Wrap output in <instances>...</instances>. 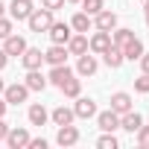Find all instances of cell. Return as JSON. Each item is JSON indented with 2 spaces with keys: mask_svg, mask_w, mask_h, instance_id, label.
I'll use <instances>...</instances> for the list:
<instances>
[{
  "mask_svg": "<svg viewBox=\"0 0 149 149\" xmlns=\"http://www.w3.org/2000/svg\"><path fill=\"white\" fill-rule=\"evenodd\" d=\"M41 6L50 9V12H58V9L64 6V0H41Z\"/></svg>",
  "mask_w": 149,
  "mask_h": 149,
  "instance_id": "32",
  "label": "cell"
},
{
  "mask_svg": "<svg viewBox=\"0 0 149 149\" xmlns=\"http://www.w3.org/2000/svg\"><path fill=\"white\" fill-rule=\"evenodd\" d=\"M24 50H26V38L24 35H15L12 32L9 38H3V53L6 56H21Z\"/></svg>",
  "mask_w": 149,
  "mask_h": 149,
  "instance_id": "15",
  "label": "cell"
},
{
  "mask_svg": "<svg viewBox=\"0 0 149 149\" xmlns=\"http://www.w3.org/2000/svg\"><path fill=\"white\" fill-rule=\"evenodd\" d=\"M79 3H82V12H88L91 18H94L100 9H105V0H79Z\"/></svg>",
  "mask_w": 149,
  "mask_h": 149,
  "instance_id": "28",
  "label": "cell"
},
{
  "mask_svg": "<svg viewBox=\"0 0 149 149\" xmlns=\"http://www.w3.org/2000/svg\"><path fill=\"white\" fill-rule=\"evenodd\" d=\"M29 94H32V91H29L24 82H15V85H6V88H3V100H6L9 105H21V102H26Z\"/></svg>",
  "mask_w": 149,
  "mask_h": 149,
  "instance_id": "2",
  "label": "cell"
},
{
  "mask_svg": "<svg viewBox=\"0 0 149 149\" xmlns=\"http://www.w3.org/2000/svg\"><path fill=\"white\" fill-rule=\"evenodd\" d=\"M15 32V21L12 18H3V15H0V41H3V38H9Z\"/></svg>",
  "mask_w": 149,
  "mask_h": 149,
  "instance_id": "29",
  "label": "cell"
},
{
  "mask_svg": "<svg viewBox=\"0 0 149 149\" xmlns=\"http://www.w3.org/2000/svg\"><path fill=\"white\" fill-rule=\"evenodd\" d=\"M64 3H79V0H64Z\"/></svg>",
  "mask_w": 149,
  "mask_h": 149,
  "instance_id": "41",
  "label": "cell"
},
{
  "mask_svg": "<svg viewBox=\"0 0 149 149\" xmlns=\"http://www.w3.org/2000/svg\"><path fill=\"white\" fill-rule=\"evenodd\" d=\"M50 120H53V126H67V123L76 120V114H73V108H67V105H58V108L50 111Z\"/></svg>",
  "mask_w": 149,
  "mask_h": 149,
  "instance_id": "17",
  "label": "cell"
},
{
  "mask_svg": "<svg viewBox=\"0 0 149 149\" xmlns=\"http://www.w3.org/2000/svg\"><path fill=\"white\" fill-rule=\"evenodd\" d=\"M47 35H50V41H53V44H67V41H70V35H73V29H70V24L53 21V24H50V29H47Z\"/></svg>",
  "mask_w": 149,
  "mask_h": 149,
  "instance_id": "6",
  "label": "cell"
},
{
  "mask_svg": "<svg viewBox=\"0 0 149 149\" xmlns=\"http://www.w3.org/2000/svg\"><path fill=\"white\" fill-rule=\"evenodd\" d=\"M53 15L56 12H50V9H32V15L26 18V24H29L32 32H47L50 24H53Z\"/></svg>",
  "mask_w": 149,
  "mask_h": 149,
  "instance_id": "1",
  "label": "cell"
},
{
  "mask_svg": "<svg viewBox=\"0 0 149 149\" xmlns=\"http://www.w3.org/2000/svg\"><path fill=\"white\" fill-rule=\"evenodd\" d=\"M140 67H143V73H149V53L140 56Z\"/></svg>",
  "mask_w": 149,
  "mask_h": 149,
  "instance_id": "35",
  "label": "cell"
},
{
  "mask_svg": "<svg viewBox=\"0 0 149 149\" xmlns=\"http://www.w3.org/2000/svg\"><path fill=\"white\" fill-rule=\"evenodd\" d=\"M140 126H143V117H140L134 108H132V111H126V114H120V129H126V132H132V134H134Z\"/></svg>",
  "mask_w": 149,
  "mask_h": 149,
  "instance_id": "20",
  "label": "cell"
},
{
  "mask_svg": "<svg viewBox=\"0 0 149 149\" xmlns=\"http://www.w3.org/2000/svg\"><path fill=\"white\" fill-rule=\"evenodd\" d=\"M91 26H94V18H91L88 12H76V15L70 18V29H73V32H85V35H88Z\"/></svg>",
  "mask_w": 149,
  "mask_h": 149,
  "instance_id": "21",
  "label": "cell"
},
{
  "mask_svg": "<svg viewBox=\"0 0 149 149\" xmlns=\"http://www.w3.org/2000/svg\"><path fill=\"white\" fill-rule=\"evenodd\" d=\"M32 0H12L9 3V18L12 21H26L29 15H32Z\"/></svg>",
  "mask_w": 149,
  "mask_h": 149,
  "instance_id": "13",
  "label": "cell"
},
{
  "mask_svg": "<svg viewBox=\"0 0 149 149\" xmlns=\"http://www.w3.org/2000/svg\"><path fill=\"white\" fill-rule=\"evenodd\" d=\"M3 143H6L9 149H26V143H29V132H26V129H18V126H15V129L9 126V134H6Z\"/></svg>",
  "mask_w": 149,
  "mask_h": 149,
  "instance_id": "12",
  "label": "cell"
},
{
  "mask_svg": "<svg viewBox=\"0 0 149 149\" xmlns=\"http://www.w3.org/2000/svg\"><path fill=\"white\" fill-rule=\"evenodd\" d=\"M6 108H9V102H6V100H0V117H6Z\"/></svg>",
  "mask_w": 149,
  "mask_h": 149,
  "instance_id": "38",
  "label": "cell"
},
{
  "mask_svg": "<svg viewBox=\"0 0 149 149\" xmlns=\"http://www.w3.org/2000/svg\"><path fill=\"white\" fill-rule=\"evenodd\" d=\"M26 149H47V140H44V137H29Z\"/></svg>",
  "mask_w": 149,
  "mask_h": 149,
  "instance_id": "33",
  "label": "cell"
},
{
  "mask_svg": "<svg viewBox=\"0 0 149 149\" xmlns=\"http://www.w3.org/2000/svg\"><path fill=\"white\" fill-rule=\"evenodd\" d=\"M24 85H26L29 91H44V88H47V76L41 73V67H38V70H26Z\"/></svg>",
  "mask_w": 149,
  "mask_h": 149,
  "instance_id": "22",
  "label": "cell"
},
{
  "mask_svg": "<svg viewBox=\"0 0 149 149\" xmlns=\"http://www.w3.org/2000/svg\"><path fill=\"white\" fill-rule=\"evenodd\" d=\"M26 120H29L32 126H44V123L50 120V111H47L41 102H32V105H29V111H26Z\"/></svg>",
  "mask_w": 149,
  "mask_h": 149,
  "instance_id": "19",
  "label": "cell"
},
{
  "mask_svg": "<svg viewBox=\"0 0 149 149\" xmlns=\"http://www.w3.org/2000/svg\"><path fill=\"white\" fill-rule=\"evenodd\" d=\"M132 38H134V29H126V26H123V29H120V26H114V29H111V44H114V47H120V50H123Z\"/></svg>",
  "mask_w": 149,
  "mask_h": 149,
  "instance_id": "25",
  "label": "cell"
},
{
  "mask_svg": "<svg viewBox=\"0 0 149 149\" xmlns=\"http://www.w3.org/2000/svg\"><path fill=\"white\" fill-rule=\"evenodd\" d=\"M3 88H6V82H3V79H0V97H3Z\"/></svg>",
  "mask_w": 149,
  "mask_h": 149,
  "instance_id": "39",
  "label": "cell"
},
{
  "mask_svg": "<svg viewBox=\"0 0 149 149\" xmlns=\"http://www.w3.org/2000/svg\"><path fill=\"white\" fill-rule=\"evenodd\" d=\"M143 53H146V50H143V41H140L137 35L123 47V58H126V61H140V56H143Z\"/></svg>",
  "mask_w": 149,
  "mask_h": 149,
  "instance_id": "18",
  "label": "cell"
},
{
  "mask_svg": "<svg viewBox=\"0 0 149 149\" xmlns=\"http://www.w3.org/2000/svg\"><path fill=\"white\" fill-rule=\"evenodd\" d=\"M97 126H100V132H117L120 129V114L117 111H97Z\"/></svg>",
  "mask_w": 149,
  "mask_h": 149,
  "instance_id": "11",
  "label": "cell"
},
{
  "mask_svg": "<svg viewBox=\"0 0 149 149\" xmlns=\"http://www.w3.org/2000/svg\"><path fill=\"white\" fill-rule=\"evenodd\" d=\"M94 26H97V29H105V32H111V29L117 26V15H114L111 9H100V12L94 15Z\"/></svg>",
  "mask_w": 149,
  "mask_h": 149,
  "instance_id": "14",
  "label": "cell"
},
{
  "mask_svg": "<svg viewBox=\"0 0 149 149\" xmlns=\"http://www.w3.org/2000/svg\"><path fill=\"white\" fill-rule=\"evenodd\" d=\"M58 91H61L64 97H70V100H76V97L82 94V79H76V76H70V79H67V82H64V85H61Z\"/></svg>",
  "mask_w": 149,
  "mask_h": 149,
  "instance_id": "26",
  "label": "cell"
},
{
  "mask_svg": "<svg viewBox=\"0 0 149 149\" xmlns=\"http://www.w3.org/2000/svg\"><path fill=\"white\" fill-rule=\"evenodd\" d=\"M64 47H67L70 56H82V53H88V35H85V32H73Z\"/></svg>",
  "mask_w": 149,
  "mask_h": 149,
  "instance_id": "16",
  "label": "cell"
},
{
  "mask_svg": "<svg viewBox=\"0 0 149 149\" xmlns=\"http://www.w3.org/2000/svg\"><path fill=\"white\" fill-rule=\"evenodd\" d=\"M21 64H24V70H38V67L44 64V53H41L38 47H26V50L21 53Z\"/></svg>",
  "mask_w": 149,
  "mask_h": 149,
  "instance_id": "10",
  "label": "cell"
},
{
  "mask_svg": "<svg viewBox=\"0 0 149 149\" xmlns=\"http://www.w3.org/2000/svg\"><path fill=\"white\" fill-rule=\"evenodd\" d=\"M3 12H6V6H3V0H0V15H3Z\"/></svg>",
  "mask_w": 149,
  "mask_h": 149,
  "instance_id": "40",
  "label": "cell"
},
{
  "mask_svg": "<svg viewBox=\"0 0 149 149\" xmlns=\"http://www.w3.org/2000/svg\"><path fill=\"white\" fill-rule=\"evenodd\" d=\"M97 146H100V149H117V146H120V140L114 137V132H102V134H100V140H97Z\"/></svg>",
  "mask_w": 149,
  "mask_h": 149,
  "instance_id": "27",
  "label": "cell"
},
{
  "mask_svg": "<svg viewBox=\"0 0 149 149\" xmlns=\"http://www.w3.org/2000/svg\"><path fill=\"white\" fill-rule=\"evenodd\" d=\"M56 143H58V146H76V143H79V129L73 126V123L58 126V132H56Z\"/></svg>",
  "mask_w": 149,
  "mask_h": 149,
  "instance_id": "7",
  "label": "cell"
},
{
  "mask_svg": "<svg viewBox=\"0 0 149 149\" xmlns=\"http://www.w3.org/2000/svg\"><path fill=\"white\" fill-rule=\"evenodd\" d=\"M111 111H117V114H126V111H132V97H129L126 91H117V94H111Z\"/></svg>",
  "mask_w": 149,
  "mask_h": 149,
  "instance_id": "23",
  "label": "cell"
},
{
  "mask_svg": "<svg viewBox=\"0 0 149 149\" xmlns=\"http://www.w3.org/2000/svg\"><path fill=\"white\" fill-rule=\"evenodd\" d=\"M70 76H76L67 64H56V67H50V73H47V85H56V88H61Z\"/></svg>",
  "mask_w": 149,
  "mask_h": 149,
  "instance_id": "8",
  "label": "cell"
},
{
  "mask_svg": "<svg viewBox=\"0 0 149 149\" xmlns=\"http://www.w3.org/2000/svg\"><path fill=\"white\" fill-rule=\"evenodd\" d=\"M97 67H100V61H97V56L91 50L82 53V56H76V73H79V76H94Z\"/></svg>",
  "mask_w": 149,
  "mask_h": 149,
  "instance_id": "4",
  "label": "cell"
},
{
  "mask_svg": "<svg viewBox=\"0 0 149 149\" xmlns=\"http://www.w3.org/2000/svg\"><path fill=\"white\" fill-rule=\"evenodd\" d=\"M134 91L137 94H149V73H140V76L134 79Z\"/></svg>",
  "mask_w": 149,
  "mask_h": 149,
  "instance_id": "31",
  "label": "cell"
},
{
  "mask_svg": "<svg viewBox=\"0 0 149 149\" xmlns=\"http://www.w3.org/2000/svg\"><path fill=\"white\" fill-rule=\"evenodd\" d=\"M108 47H111V32H105V29H97V32L88 38V50H91L94 56H102Z\"/></svg>",
  "mask_w": 149,
  "mask_h": 149,
  "instance_id": "3",
  "label": "cell"
},
{
  "mask_svg": "<svg viewBox=\"0 0 149 149\" xmlns=\"http://www.w3.org/2000/svg\"><path fill=\"white\" fill-rule=\"evenodd\" d=\"M6 64H9V56H6V53H3V50H0V70H3V67H6Z\"/></svg>",
  "mask_w": 149,
  "mask_h": 149,
  "instance_id": "37",
  "label": "cell"
},
{
  "mask_svg": "<svg viewBox=\"0 0 149 149\" xmlns=\"http://www.w3.org/2000/svg\"><path fill=\"white\" fill-rule=\"evenodd\" d=\"M73 114H76V120H88V117H97V102L91 97H76V105H73Z\"/></svg>",
  "mask_w": 149,
  "mask_h": 149,
  "instance_id": "5",
  "label": "cell"
},
{
  "mask_svg": "<svg viewBox=\"0 0 149 149\" xmlns=\"http://www.w3.org/2000/svg\"><path fill=\"white\" fill-rule=\"evenodd\" d=\"M67 47L64 44H50V50H44V61L50 64V67H56V64H67Z\"/></svg>",
  "mask_w": 149,
  "mask_h": 149,
  "instance_id": "9",
  "label": "cell"
},
{
  "mask_svg": "<svg viewBox=\"0 0 149 149\" xmlns=\"http://www.w3.org/2000/svg\"><path fill=\"white\" fill-rule=\"evenodd\" d=\"M137 3H143V0H137Z\"/></svg>",
  "mask_w": 149,
  "mask_h": 149,
  "instance_id": "42",
  "label": "cell"
},
{
  "mask_svg": "<svg viewBox=\"0 0 149 149\" xmlns=\"http://www.w3.org/2000/svg\"><path fill=\"white\" fill-rule=\"evenodd\" d=\"M6 134H9V123H6L3 117H0V143L6 140Z\"/></svg>",
  "mask_w": 149,
  "mask_h": 149,
  "instance_id": "34",
  "label": "cell"
},
{
  "mask_svg": "<svg viewBox=\"0 0 149 149\" xmlns=\"http://www.w3.org/2000/svg\"><path fill=\"white\" fill-rule=\"evenodd\" d=\"M102 61H105V64H108L111 70H117V67H123V61H126V58H123V50L111 44V47H108V50L102 53Z\"/></svg>",
  "mask_w": 149,
  "mask_h": 149,
  "instance_id": "24",
  "label": "cell"
},
{
  "mask_svg": "<svg viewBox=\"0 0 149 149\" xmlns=\"http://www.w3.org/2000/svg\"><path fill=\"white\" fill-rule=\"evenodd\" d=\"M134 140H137L140 149H149V126H140V129L134 132Z\"/></svg>",
  "mask_w": 149,
  "mask_h": 149,
  "instance_id": "30",
  "label": "cell"
},
{
  "mask_svg": "<svg viewBox=\"0 0 149 149\" xmlns=\"http://www.w3.org/2000/svg\"><path fill=\"white\" fill-rule=\"evenodd\" d=\"M143 21H146V26H149V0H143Z\"/></svg>",
  "mask_w": 149,
  "mask_h": 149,
  "instance_id": "36",
  "label": "cell"
}]
</instances>
